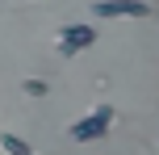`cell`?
Here are the masks:
<instances>
[{
	"instance_id": "6da1fadb",
	"label": "cell",
	"mask_w": 159,
	"mask_h": 155,
	"mask_svg": "<svg viewBox=\"0 0 159 155\" xmlns=\"http://www.w3.org/2000/svg\"><path fill=\"white\" fill-rule=\"evenodd\" d=\"M113 105H96L92 113H84L80 122L67 126V134H71V143H96V139H105V130L113 126Z\"/></svg>"
},
{
	"instance_id": "7a4b0ae2",
	"label": "cell",
	"mask_w": 159,
	"mask_h": 155,
	"mask_svg": "<svg viewBox=\"0 0 159 155\" xmlns=\"http://www.w3.org/2000/svg\"><path fill=\"white\" fill-rule=\"evenodd\" d=\"M96 42V25H63V30L55 34V50L63 59H71V55H80V50H88Z\"/></svg>"
},
{
	"instance_id": "3957f363",
	"label": "cell",
	"mask_w": 159,
	"mask_h": 155,
	"mask_svg": "<svg viewBox=\"0 0 159 155\" xmlns=\"http://www.w3.org/2000/svg\"><path fill=\"white\" fill-rule=\"evenodd\" d=\"M92 17H105V21H117V17H151V4L147 0H96Z\"/></svg>"
},
{
	"instance_id": "277c9868",
	"label": "cell",
	"mask_w": 159,
	"mask_h": 155,
	"mask_svg": "<svg viewBox=\"0 0 159 155\" xmlns=\"http://www.w3.org/2000/svg\"><path fill=\"white\" fill-rule=\"evenodd\" d=\"M0 151H4V155H34L30 143L17 139V134H8V130H0Z\"/></svg>"
},
{
	"instance_id": "5b68a950",
	"label": "cell",
	"mask_w": 159,
	"mask_h": 155,
	"mask_svg": "<svg viewBox=\"0 0 159 155\" xmlns=\"http://www.w3.org/2000/svg\"><path fill=\"white\" fill-rule=\"evenodd\" d=\"M21 92H25V97H46V80H34V75H30V80H21Z\"/></svg>"
}]
</instances>
